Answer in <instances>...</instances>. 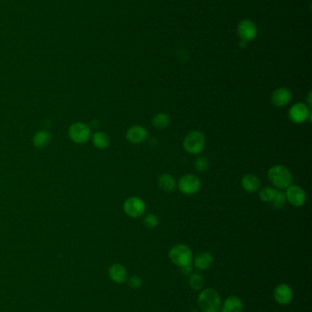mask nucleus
<instances>
[{
  "label": "nucleus",
  "instance_id": "nucleus-10",
  "mask_svg": "<svg viewBox=\"0 0 312 312\" xmlns=\"http://www.w3.org/2000/svg\"><path fill=\"white\" fill-rule=\"evenodd\" d=\"M274 299L279 305H288L293 300L292 289L287 284H279L274 290Z\"/></svg>",
  "mask_w": 312,
  "mask_h": 312
},
{
  "label": "nucleus",
  "instance_id": "nucleus-29",
  "mask_svg": "<svg viewBox=\"0 0 312 312\" xmlns=\"http://www.w3.org/2000/svg\"><path fill=\"white\" fill-rule=\"evenodd\" d=\"M312 91L309 92V95H308V99H307V103H308V107H312Z\"/></svg>",
  "mask_w": 312,
  "mask_h": 312
},
{
  "label": "nucleus",
  "instance_id": "nucleus-12",
  "mask_svg": "<svg viewBox=\"0 0 312 312\" xmlns=\"http://www.w3.org/2000/svg\"><path fill=\"white\" fill-rule=\"evenodd\" d=\"M126 137L130 143L140 144L148 138V131L143 126L133 125L127 130Z\"/></svg>",
  "mask_w": 312,
  "mask_h": 312
},
{
  "label": "nucleus",
  "instance_id": "nucleus-15",
  "mask_svg": "<svg viewBox=\"0 0 312 312\" xmlns=\"http://www.w3.org/2000/svg\"><path fill=\"white\" fill-rule=\"evenodd\" d=\"M193 265L199 270H206L213 265L214 256L209 252H202L199 253L193 258Z\"/></svg>",
  "mask_w": 312,
  "mask_h": 312
},
{
  "label": "nucleus",
  "instance_id": "nucleus-8",
  "mask_svg": "<svg viewBox=\"0 0 312 312\" xmlns=\"http://www.w3.org/2000/svg\"><path fill=\"white\" fill-rule=\"evenodd\" d=\"M289 118L292 123L301 125L305 123L307 120L312 121V113L307 104L299 102L289 109Z\"/></svg>",
  "mask_w": 312,
  "mask_h": 312
},
{
  "label": "nucleus",
  "instance_id": "nucleus-14",
  "mask_svg": "<svg viewBox=\"0 0 312 312\" xmlns=\"http://www.w3.org/2000/svg\"><path fill=\"white\" fill-rule=\"evenodd\" d=\"M109 278L113 282L116 284L124 283L127 278V271L126 267L121 264H113L108 270Z\"/></svg>",
  "mask_w": 312,
  "mask_h": 312
},
{
  "label": "nucleus",
  "instance_id": "nucleus-16",
  "mask_svg": "<svg viewBox=\"0 0 312 312\" xmlns=\"http://www.w3.org/2000/svg\"><path fill=\"white\" fill-rule=\"evenodd\" d=\"M243 311V301L235 296L227 298L221 306L222 312H241Z\"/></svg>",
  "mask_w": 312,
  "mask_h": 312
},
{
  "label": "nucleus",
  "instance_id": "nucleus-23",
  "mask_svg": "<svg viewBox=\"0 0 312 312\" xmlns=\"http://www.w3.org/2000/svg\"><path fill=\"white\" fill-rule=\"evenodd\" d=\"M270 203H271L272 206L275 209H282V208H284L286 203H287V199H286L285 193L283 192H281V191H277L274 198H273Z\"/></svg>",
  "mask_w": 312,
  "mask_h": 312
},
{
  "label": "nucleus",
  "instance_id": "nucleus-20",
  "mask_svg": "<svg viewBox=\"0 0 312 312\" xmlns=\"http://www.w3.org/2000/svg\"><path fill=\"white\" fill-rule=\"evenodd\" d=\"M158 187L165 192H171L176 187V181L173 176L163 174L158 177Z\"/></svg>",
  "mask_w": 312,
  "mask_h": 312
},
{
  "label": "nucleus",
  "instance_id": "nucleus-9",
  "mask_svg": "<svg viewBox=\"0 0 312 312\" xmlns=\"http://www.w3.org/2000/svg\"><path fill=\"white\" fill-rule=\"evenodd\" d=\"M287 202L292 204L296 207H301L306 203L307 195L303 188L299 186L291 185L289 187L287 188V192L285 193Z\"/></svg>",
  "mask_w": 312,
  "mask_h": 312
},
{
  "label": "nucleus",
  "instance_id": "nucleus-24",
  "mask_svg": "<svg viewBox=\"0 0 312 312\" xmlns=\"http://www.w3.org/2000/svg\"><path fill=\"white\" fill-rule=\"evenodd\" d=\"M277 190L275 188L270 187H265L261 188L259 190V198L263 202H271L275 194H276Z\"/></svg>",
  "mask_w": 312,
  "mask_h": 312
},
{
  "label": "nucleus",
  "instance_id": "nucleus-2",
  "mask_svg": "<svg viewBox=\"0 0 312 312\" xmlns=\"http://www.w3.org/2000/svg\"><path fill=\"white\" fill-rule=\"evenodd\" d=\"M198 305L203 312H219L222 300L219 293L214 289L203 290L198 297Z\"/></svg>",
  "mask_w": 312,
  "mask_h": 312
},
{
  "label": "nucleus",
  "instance_id": "nucleus-25",
  "mask_svg": "<svg viewBox=\"0 0 312 312\" xmlns=\"http://www.w3.org/2000/svg\"><path fill=\"white\" fill-rule=\"evenodd\" d=\"M145 227L149 229H153V228H156L158 224H159V220H158V217L154 215V214H149L147 216H145L144 220Z\"/></svg>",
  "mask_w": 312,
  "mask_h": 312
},
{
  "label": "nucleus",
  "instance_id": "nucleus-17",
  "mask_svg": "<svg viewBox=\"0 0 312 312\" xmlns=\"http://www.w3.org/2000/svg\"><path fill=\"white\" fill-rule=\"evenodd\" d=\"M261 183L257 176L246 175L242 178V187L247 193H254L260 189Z\"/></svg>",
  "mask_w": 312,
  "mask_h": 312
},
{
  "label": "nucleus",
  "instance_id": "nucleus-4",
  "mask_svg": "<svg viewBox=\"0 0 312 312\" xmlns=\"http://www.w3.org/2000/svg\"><path fill=\"white\" fill-rule=\"evenodd\" d=\"M205 146V137L203 132L192 131L186 135L183 141V147L190 154H199L202 153Z\"/></svg>",
  "mask_w": 312,
  "mask_h": 312
},
{
  "label": "nucleus",
  "instance_id": "nucleus-21",
  "mask_svg": "<svg viewBox=\"0 0 312 312\" xmlns=\"http://www.w3.org/2000/svg\"><path fill=\"white\" fill-rule=\"evenodd\" d=\"M169 123H170L169 116L168 114H164V113L156 114L152 119V125L154 128H156L157 130L166 129L169 125Z\"/></svg>",
  "mask_w": 312,
  "mask_h": 312
},
{
  "label": "nucleus",
  "instance_id": "nucleus-1",
  "mask_svg": "<svg viewBox=\"0 0 312 312\" xmlns=\"http://www.w3.org/2000/svg\"><path fill=\"white\" fill-rule=\"evenodd\" d=\"M267 178L275 187L287 189L292 185L293 176L289 168L283 165H275L267 172Z\"/></svg>",
  "mask_w": 312,
  "mask_h": 312
},
{
  "label": "nucleus",
  "instance_id": "nucleus-28",
  "mask_svg": "<svg viewBox=\"0 0 312 312\" xmlns=\"http://www.w3.org/2000/svg\"><path fill=\"white\" fill-rule=\"evenodd\" d=\"M181 268V272L183 273L185 276H188V275H190L191 274V271H192V267H191V265H188V266H185V267H180Z\"/></svg>",
  "mask_w": 312,
  "mask_h": 312
},
{
  "label": "nucleus",
  "instance_id": "nucleus-26",
  "mask_svg": "<svg viewBox=\"0 0 312 312\" xmlns=\"http://www.w3.org/2000/svg\"><path fill=\"white\" fill-rule=\"evenodd\" d=\"M194 167L198 172H205L209 168V161L204 156H198L194 161Z\"/></svg>",
  "mask_w": 312,
  "mask_h": 312
},
{
  "label": "nucleus",
  "instance_id": "nucleus-3",
  "mask_svg": "<svg viewBox=\"0 0 312 312\" xmlns=\"http://www.w3.org/2000/svg\"><path fill=\"white\" fill-rule=\"evenodd\" d=\"M170 261L179 267L191 265L193 260V254L191 249L186 245L178 244L173 246L168 253Z\"/></svg>",
  "mask_w": 312,
  "mask_h": 312
},
{
  "label": "nucleus",
  "instance_id": "nucleus-18",
  "mask_svg": "<svg viewBox=\"0 0 312 312\" xmlns=\"http://www.w3.org/2000/svg\"><path fill=\"white\" fill-rule=\"evenodd\" d=\"M52 138V134L50 131L41 130L35 133L32 142L35 147L42 149V148L47 147L51 143Z\"/></svg>",
  "mask_w": 312,
  "mask_h": 312
},
{
  "label": "nucleus",
  "instance_id": "nucleus-5",
  "mask_svg": "<svg viewBox=\"0 0 312 312\" xmlns=\"http://www.w3.org/2000/svg\"><path fill=\"white\" fill-rule=\"evenodd\" d=\"M68 135L75 143L84 144L91 139L92 133L88 125L81 122H77L70 126Z\"/></svg>",
  "mask_w": 312,
  "mask_h": 312
},
{
  "label": "nucleus",
  "instance_id": "nucleus-7",
  "mask_svg": "<svg viewBox=\"0 0 312 312\" xmlns=\"http://www.w3.org/2000/svg\"><path fill=\"white\" fill-rule=\"evenodd\" d=\"M123 209L129 217L139 218L144 215L146 204L142 199L138 196H131L124 202Z\"/></svg>",
  "mask_w": 312,
  "mask_h": 312
},
{
  "label": "nucleus",
  "instance_id": "nucleus-19",
  "mask_svg": "<svg viewBox=\"0 0 312 312\" xmlns=\"http://www.w3.org/2000/svg\"><path fill=\"white\" fill-rule=\"evenodd\" d=\"M93 146L99 150H104L109 146L110 137L104 131H96L91 136Z\"/></svg>",
  "mask_w": 312,
  "mask_h": 312
},
{
  "label": "nucleus",
  "instance_id": "nucleus-6",
  "mask_svg": "<svg viewBox=\"0 0 312 312\" xmlns=\"http://www.w3.org/2000/svg\"><path fill=\"white\" fill-rule=\"evenodd\" d=\"M201 180L195 175L181 176L178 182V188L180 193L186 195H192L201 189Z\"/></svg>",
  "mask_w": 312,
  "mask_h": 312
},
{
  "label": "nucleus",
  "instance_id": "nucleus-22",
  "mask_svg": "<svg viewBox=\"0 0 312 312\" xmlns=\"http://www.w3.org/2000/svg\"><path fill=\"white\" fill-rule=\"evenodd\" d=\"M189 284L191 286V289L195 291H200L203 289L204 285V279L203 277L199 273H192L189 279Z\"/></svg>",
  "mask_w": 312,
  "mask_h": 312
},
{
  "label": "nucleus",
  "instance_id": "nucleus-27",
  "mask_svg": "<svg viewBox=\"0 0 312 312\" xmlns=\"http://www.w3.org/2000/svg\"><path fill=\"white\" fill-rule=\"evenodd\" d=\"M127 285L131 288V289H134V290H137V289H139L140 287H141V285H142V279L139 276H136V275H133V276H130L129 278H127Z\"/></svg>",
  "mask_w": 312,
  "mask_h": 312
},
{
  "label": "nucleus",
  "instance_id": "nucleus-13",
  "mask_svg": "<svg viewBox=\"0 0 312 312\" xmlns=\"http://www.w3.org/2000/svg\"><path fill=\"white\" fill-rule=\"evenodd\" d=\"M257 33V29L254 23L250 20H243L238 26V34L243 42L254 40Z\"/></svg>",
  "mask_w": 312,
  "mask_h": 312
},
{
  "label": "nucleus",
  "instance_id": "nucleus-11",
  "mask_svg": "<svg viewBox=\"0 0 312 312\" xmlns=\"http://www.w3.org/2000/svg\"><path fill=\"white\" fill-rule=\"evenodd\" d=\"M291 98H292L291 91H289L288 88L281 87L273 91L271 95L272 104L275 107L282 108L289 104L291 101Z\"/></svg>",
  "mask_w": 312,
  "mask_h": 312
}]
</instances>
